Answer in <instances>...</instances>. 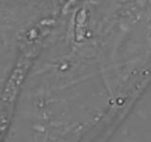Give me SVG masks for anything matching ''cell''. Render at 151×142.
<instances>
[{
  "label": "cell",
  "instance_id": "obj_1",
  "mask_svg": "<svg viewBox=\"0 0 151 142\" xmlns=\"http://www.w3.org/2000/svg\"><path fill=\"white\" fill-rule=\"evenodd\" d=\"M87 12L85 9H80L76 18V39L81 41L85 35V28H86Z\"/></svg>",
  "mask_w": 151,
  "mask_h": 142
}]
</instances>
